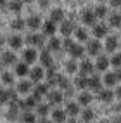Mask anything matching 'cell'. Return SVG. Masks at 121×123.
Returning <instances> with one entry per match:
<instances>
[{
  "label": "cell",
  "instance_id": "cell-35",
  "mask_svg": "<svg viewBox=\"0 0 121 123\" xmlns=\"http://www.w3.org/2000/svg\"><path fill=\"white\" fill-rule=\"evenodd\" d=\"M75 33H76V38L80 40V42H86V40H88V33H86V30H83V28H78Z\"/></svg>",
  "mask_w": 121,
  "mask_h": 123
},
{
  "label": "cell",
  "instance_id": "cell-3",
  "mask_svg": "<svg viewBox=\"0 0 121 123\" xmlns=\"http://www.w3.org/2000/svg\"><path fill=\"white\" fill-rule=\"evenodd\" d=\"M95 19H97V16H95V11L92 9H85L83 14H81V21L85 24H95Z\"/></svg>",
  "mask_w": 121,
  "mask_h": 123
},
{
  "label": "cell",
  "instance_id": "cell-39",
  "mask_svg": "<svg viewBox=\"0 0 121 123\" xmlns=\"http://www.w3.org/2000/svg\"><path fill=\"white\" fill-rule=\"evenodd\" d=\"M81 118H83V121H86V123H88V121H92V120L95 118V113H93L92 109H85V111H83V114H81Z\"/></svg>",
  "mask_w": 121,
  "mask_h": 123
},
{
  "label": "cell",
  "instance_id": "cell-41",
  "mask_svg": "<svg viewBox=\"0 0 121 123\" xmlns=\"http://www.w3.org/2000/svg\"><path fill=\"white\" fill-rule=\"evenodd\" d=\"M111 64H112L114 68H121V52L112 55V59H111Z\"/></svg>",
  "mask_w": 121,
  "mask_h": 123
},
{
  "label": "cell",
  "instance_id": "cell-5",
  "mask_svg": "<svg viewBox=\"0 0 121 123\" xmlns=\"http://www.w3.org/2000/svg\"><path fill=\"white\" fill-rule=\"evenodd\" d=\"M118 47H119V40L116 37H112V35L111 37L107 35V38H106V50L107 52H114Z\"/></svg>",
  "mask_w": 121,
  "mask_h": 123
},
{
  "label": "cell",
  "instance_id": "cell-16",
  "mask_svg": "<svg viewBox=\"0 0 121 123\" xmlns=\"http://www.w3.org/2000/svg\"><path fill=\"white\" fill-rule=\"evenodd\" d=\"M80 71H81L83 75H92V73H93V62L92 61H81V64H80Z\"/></svg>",
  "mask_w": 121,
  "mask_h": 123
},
{
  "label": "cell",
  "instance_id": "cell-24",
  "mask_svg": "<svg viewBox=\"0 0 121 123\" xmlns=\"http://www.w3.org/2000/svg\"><path fill=\"white\" fill-rule=\"evenodd\" d=\"M75 85H76L80 90L86 88V87H88V78H86V76L83 75V73H81L80 76H76V80H75Z\"/></svg>",
  "mask_w": 121,
  "mask_h": 123
},
{
  "label": "cell",
  "instance_id": "cell-6",
  "mask_svg": "<svg viewBox=\"0 0 121 123\" xmlns=\"http://www.w3.org/2000/svg\"><path fill=\"white\" fill-rule=\"evenodd\" d=\"M100 49H102V45H100L99 40H90V42H88L86 50H88V54H90V55H97V54H100Z\"/></svg>",
  "mask_w": 121,
  "mask_h": 123
},
{
  "label": "cell",
  "instance_id": "cell-11",
  "mask_svg": "<svg viewBox=\"0 0 121 123\" xmlns=\"http://www.w3.org/2000/svg\"><path fill=\"white\" fill-rule=\"evenodd\" d=\"M36 52L33 50V49H26V50L23 52V59H24V62H28V64H31V62H35L36 61Z\"/></svg>",
  "mask_w": 121,
  "mask_h": 123
},
{
  "label": "cell",
  "instance_id": "cell-14",
  "mask_svg": "<svg viewBox=\"0 0 121 123\" xmlns=\"http://www.w3.org/2000/svg\"><path fill=\"white\" fill-rule=\"evenodd\" d=\"M47 97H48V102H50V104H59L62 101V94L59 92V90H52V92H48Z\"/></svg>",
  "mask_w": 121,
  "mask_h": 123
},
{
  "label": "cell",
  "instance_id": "cell-29",
  "mask_svg": "<svg viewBox=\"0 0 121 123\" xmlns=\"http://www.w3.org/2000/svg\"><path fill=\"white\" fill-rule=\"evenodd\" d=\"M92 102V95L90 94H86V92H81L78 95V104H81V106H88Z\"/></svg>",
  "mask_w": 121,
  "mask_h": 123
},
{
  "label": "cell",
  "instance_id": "cell-40",
  "mask_svg": "<svg viewBox=\"0 0 121 123\" xmlns=\"http://www.w3.org/2000/svg\"><path fill=\"white\" fill-rule=\"evenodd\" d=\"M21 123H35V116H33L31 113L26 111V113L21 116Z\"/></svg>",
  "mask_w": 121,
  "mask_h": 123
},
{
  "label": "cell",
  "instance_id": "cell-12",
  "mask_svg": "<svg viewBox=\"0 0 121 123\" xmlns=\"http://www.w3.org/2000/svg\"><path fill=\"white\" fill-rule=\"evenodd\" d=\"M109 64H111V61L107 59L106 55H100L99 59H97V64H95V68L99 69V71H106L107 68H109Z\"/></svg>",
  "mask_w": 121,
  "mask_h": 123
},
{
  "label": "cell",
  "instance_id": "cell-9",
  "mask_svg": "<svg viewBox=\"0 0 121 123\" xmlns=\"http://www.w3.org/2000/svg\"><path fill=\"white\" fill-rule=\"evenodd\" d=\"M47 88H48L47 85H42V83H38V85L35 87V90H33V97H35L36 101H40L43 95H47V94H48V92H47Z\"/></svg>",
  "mask_w": 121,
  "mask_h": 123
},
{
  "label": "cell",
  "instance_id": "cell-56",
  "mask_svg": "<svg viewBox=\"0 0 121 123\" xmlns=\"http://www.w3.org/2000/svg\"><path fill=\"white\" fill-rule=\"evenodd\" d=\"M23 2H26V4H29V2H33V0H23Z\"/></svg>",
  "mask_w": 121,
  "mask_h": 123
},
{
  "label": "cell",
  "instance_id": "cell-15",
  "mask_svg": "<svg viewBox=\"0 0 121 123\" xmlns=\"http://www.w3.org/2000/svg\"><path fill=\"white\" fill-rule=\"evenodd\" d=\"M19 104H21V109H24V111H29V109H33L35 106H36V99H35V97H28V99L21 101Z\"/></svg>",
  "mask_w": 121,
  "mask_h": 123
},
{
  "label": "cell",
  "instance_id": "cell-45",
  "mask_svg": "<svg viewBox=\"0 0 121 123\" xmlns=\"http://www.w3.org/2000/svg\"><path fill=\"white\" fill-rule=\"evenodd\" d=\"M73 45H75V43H73V40H71L69 37L64 38V42H62V47H64V49H68V50H69V49H71Z\"/></svg>",
  "mask_w": 121,
  "mask_h": 123
},
{
  "label": "cell",
  "instance_id": "cell-37",
  "mask_svg": "<svg viewBox=\"0 0 121 123\" xmlns=\"http://www.w3.org/2000/svg\"><path fill=\"white\" fill-rule=\"evenodd\" d=\"M36 113H38V116H47V114H48V106L47 104H38L36 106Z\"/></svg>",
  "mask_w": 121,
  "mask_h": 123
},
{
  "label": "cell",
  "instance_id": "cell-22",
  "mask_svg": "<svg viewBox=\"0 0 121 123\" xmlns=\"http://www.w3.org/2000/svg\"><path fill=\"white\" fill-rule=\"evenodd\" d=\"M40 62L43 64V66H47V68H50L52 66V57H50V54H48V50H43L42 54H40Z\"/></svg>",
  "mask_w": 121,
  "mask_h": 123
},
{
  "label": "cell",
  "instance_id": "cell-58",
  "mask_svg": "<svg viewBox=\"0 0 121 123\" xmlns=\"http://www.w3.org/2000/svg\"><path fill=\"white\" fill-rule=\"evenodd\" d=\"M0 26H2V24H0Z\"/></svg>",
  "mask_w": 121,
  "mask_h": 123
},
{
  "label": "cell",
  "instance_id": "cell-47",
  "mask_svg": "<svg viewBox=\"0 0 121 123\" xmlns=\"http://www.w3.org/2000/svg\"><path fill=\"white\" fill-rule=\"evenodd\" d=\"M40 7H42V9L48 7V0H40Z\"/></svg>",
  "mask_w": 121,
  "mask_h": 123
},
{
  "label": "cell",
  "instance_id": "cell-25",
  "mask_svg": "<svg viewBox=\"0 0 121 123\" xmlns=\"http://www.w3.org/2000/svg\"><path fill=\"white\" fill-rule=\"evenodd\" d=\"M16 61H17V57H16L14 52H5V54L2 55V64H5V66H9V64H12V62H16Z\"/></svg>",
  "mask_w": 121,
  "mask_h": 123
},
{
  "label": "cell",
  "instance_id": "cell-46",
  "mask_svg": "<svg viewBox=\"0 0 121 123\" xmlns=\"http://www.w3.org/2000/svg\"><path fill=\"white\" fill-rule=\"evenodd\" d=\"M109 5L114 9H121V0H109Z\"/></svg>",
  "mask_w": 121,
  "mask_h": 123
},
{
  "label": "cell",
  "instance_id": "cell-17",
  "mask_svg": "<svg viewBox=\"0 0 121 123\" xmlns=\"http://www.w3.org/2000/svg\"><path fill=\"white\" fill-rule=\"evenodd\" d=\"M114 95H116V92H112V90H109V88H107V90H104V88H102L100 92H99V97H100V101H102V102H111Z\"/></svg>",
  "mask_w": 121,
  "mask_h": 123
},
{
  "label": "cell",
  "instance_id": "cell-18",
  "mask_svg": "<svg viewBox=\"0 0 121 123\" xmlns=\"http://www.w3.org/2000/svg\"><path fill=\"white\" fill-rule=\"evenodd\" d=\"M118 76H116V73H106L104 75V83H106L107 87H114L118 83Z\"/></svg>",
  "mask_w": 121,
  "mask_h": 123
},
{
  "label": "cell",
  "instance_id": "cell-13",
  "mask_svg": "<svg viewBox=\"0 0 121 123\" xmlns=\"http://www.w3.org/2000/svg\"><path fill=\"white\" fill-rule=\"evenodd\" d=\"M73 30H75V24L73 21H62V26H61V33L64 37H69L73 33Z\"/></svg>",
  "mask_w": 121,
  "mask_h": 123
},
{
  "label": "cell",
  "instance_id": "cell-44",
  "mask_svg": "<svg viewBox=\"0 0 121 123\" xmlns=\"http://www.w3.org/2000/svg\"><path fill=\"white\" fill-rule=\"evenodd\" d=\"M7 101H11V99H9V92L0 88V104H5Z\"/></svg>",
  "mask_w": 121,
  "mask_h": 123
},
{
  "label": "cell",
  "instance_id": "cell-31",
  "mask_svg": "<svg viewBox=\"0 0 121 123\" xmlns=\"http://www.w3.org/2000/svg\"><path fill=\"white\" fill-rule=\"evenodd\" d=\"M9 9L12 12H21V9H23V0H11V2H9Z\"/></svg>",
  "mask_w": 121,
  "mask_h": 123
},
{
  "label": "cell",
  "instance_id": "cell-51",
  "mask_svg": "<svg viewBox=\"0 0 121 123\" xmlns=\"http://www.w3.org/2000/svg\"><path fill=\"white\" fill-rule=\"evenodd\" d=\"M114 123H121V116H119V114H118V116L114 118Z\"/></svg>",
  "mask_w": 121,
  "mask_h": 123
},
{
  "label": "cell",
  "instance_id": "cell-38",
  "mask_svg": "<svg viewBox=\"0 0 121 123\" xmlns=\"http://www.w3.org/2000/svg\"><path fill=\"white\" fill-rule=\"evenodd\" d=\"M59 87L64 90V92H66V90L71 88V83H69V80H68L66 76H61V78H59Z\"/></svg>",
  "mask_w": 121,
  "mask_h": 123
},
{
  "label": "cell",
  "instance_id": "cell-53",
  "mask_svg": "<svg viewBox=\"0 0 121 123\" xmlns=\"http://www.w3.org/2000/svg\"><path fill=\"white\" fill-rule=\"evenodd\" d=\"M114 111H121V104H118V106H114Z\"/></svg>",
  "mask_w": 121,
  "mask_h": 123
},
{
  "label": "cell",
  "instance_id": "cell-28",
  "mask_svg": "<svg viewBox=\"0 0 121 123\" xmlns=\"http://www.w3.org/2000/svg\"><path fill=\"white\" fill-rule=\"evenodd\" d=\"M9 45H11L12 49H21V47H23V38L17 37V35H12V37L9 38Z\"/></svg>",
  "mask_w": 121,
  "mask_h": 123
},
{
  "label": "cell",
  "instance_id": "cell-23",
  "mask_svg": "<svg viewBox=\"0 0 121 123\" xmlns=\"http://www.w3.org/2000/svg\"><path fill=\"white\" fill-rule=\"evenodd\" d=\"M16 73H17V76H26V75H29L28 62H19L17 66H16Z\"/></svg>",
  "mask_w": 121,
  "mask_h": 123
},
{
  "label": "cell",
  "instance_id": "cell-55",
  "mask_svg": "<svg viewBox=\"0 0 121 123\" xmlns=\"http://www.w3.org/2000/svg\"><path fill=\"white\" fill-rule=\"evenodd\" d=\"M42 123H52V121H48V120H42Z\"/></svg>",
  "mask_w": 121,
  "mask_h": 123
},
{
  "label": "cell",
  "instance_id": "cell-8",
  "mask_svg": "<svg viewBox=\"0 0 121 123\" xmlns=\"http://www.w3.org/2000/svg\"><path fill=\"white\" fill-rule=\"evenodd\" d=\"M43 75H45V73H43V69L40 66H36V68H33L29 71V78H31V81H35V83H38V81L43 78Z\"/></svg>",
  "mask_w": 121,
  "mask_h": 123
},
{
  "label": "cell",
  "instance_id": "cell-2",
  "mask_svg": "<svg viewBox=\"0 0 121 123\" xmlns=\"http://www.w3.org/2000/svg\"><path fill=\"white\" fill-rule=\"evenodd\" d=\"M93 35H95V38H102V37H107V33H109V28L106 26L104 23H99V24H93Z\"/></svg>",
  "mask_w": 121,
  "mask_h": 123
},
{
  "label": "cell",
  "instance_id": "cell-42",
  "mask_svg": "<svg viewBox=\"0 0 121 123\" xmlns=\"http://www.w3.org/2000/svg\"><path fill=\"white\" fill-rule=\"evenodd\" d=\"M76 69H78V66H76L75 59H71V61H68V62H66V71H68V73H75Z\"/></svg>",
  "mask_w": 121,
  "mask_h": 123
},
{
  "label": "cell",
  "instance_id": "cell-50",
  "mask_svg": "<svg viewBox=\"0 0 121 123\" xmlns=\"http://www.w3.org/2000/svg\"><path fill=\"white\" fill-rule=\"evenodd\" d=\"M68 123H78V121H76V120H75V116H71V118H69V120H68Z\"/></svg>",
  "mask_w": 121,
  "mask_h": 123
},
{
  "label": "cell",
  "instance_id": "cell-20",
  "mask_svg": "<svg viewBox=\"0 0 121 123\" xmlns=\"http://www.w3.org/2000/svg\"><path fill=\"white\" fill-rule=\"evenodd\" d=\"M50 19H52L54 23H62V21H64V11H62V9H54V11L50 12Z\"/></svg>",
  "mask_w": 121,
  "mask_h": 123
},
{
  "label": "cell",
  "instance_id": "cell-34",
  "mask_svg": "<svg viewBox=\"0 0 121 123\" xmlns=\"http://www.w3.org/2000/svg\"><path fill=\"white\" fill-rule=\"evenodd\" d=\"M31 90V83L29 81H21V83L17 85V92L19 94H28Z\"/></svg>",
  "mask_w": 121,
  "mask_h": 123
},
{
  "label": "cell",
  "instance_id": "cell-36",
  "mask_svg": "<svg viewBox=\"0 0 121 123\" xmlns=\"http://www.w3.org/2000/svg\"><path fill=\"white\" fill-rule=\"evenodd\" d=\"M26 23H28V26H29L31 30H36V28H40V18H36V16H31V18H29Z\"/></svg>",
  "mask_w": 121,
  "mask_h": 123
},
{
  "label": "cell",
  "instance_id": "cell-33",
  "mask_svg": "<svg viewBox=\"0 0 121 123\" xmlns=\"http://www.w3.org/2000/svg\"><path fill=\"white\" fill-rule=\"evenodd\" d=\"M95 16H97L99 19L106 18V16H107V7H106V5H97V7H95Z\"/></svg>",
  "mask_w": 121,
  "mask_h": 123
},
{
  "label": "cell",
  "instance_id": "cell-48",
  "mask_svg": "<svg viewBox=\"0 0 121 123\" xmlns=\"http://www.w3.org/2000/svg\"><path fill=\"white\" fill-rule=\"evenodd\" d=\"M116 76H118V80L121 81V68H116Z\"/></svg>",
  "mask_w": 121,
  "mask_h": 123
},
{
  "label": "cell",
  "instance_id": "cell-54",
  "mask_svg": "<svg viewBox=\"0 0 121 123\" xmlns=\"http://www.w3.org/2000/svg\"><path fill=\"white\" fill-rule=\"evenodd\" d=\"M4 42H5V38H4L2 35H0V45H4Z\"/></svg>",
  "mask_w": 121,
  "mask_h": 123
},
{
  "label": "cell",
  "instance_id": "cell-7",
  "mask_svg": "<svg viewBox=\"0 0 121 123\" xmlns=\"http://www.w3.org/2000/svg\"><path fill=\"white\" fill-rule=\"evenodd\" d=\"M88 88L95 90V92H100L102 90V80L99 76H90L88 78Z\"/></svg>",
  "mask_w": 121,
  "mask_h": 123
},
{
  "label": "cell",
  "instance_id": "cell-52",
  "mask_svg": "<svg viewBox=\"0 0 121 123\" xmlns=\"http://www.w3.org/2000/svg\"><path fill=\"white\" fill-rule=\"evenodd\" d=\"M5 4H7V0H0V7H5Z\"/></svg>",
  "mask_w": 121,
  "mask_h": 123
},
{
  "label": "cell",
  "instance_id": "cell-49",
  "mask_svg": "<svg viewBox=\"0 0 121 123\" xmlns=\"http://www.w3.org/2000/svg\"><path fill=\"white\" fill-rule=\"evenodd\" d=\"M116 97H119V99H121V85L116 88Z\"/></svg>",
  "mask_w": 121,
  "mask_h": 123
},
{
  "label": "cell",
  "instance_id": "cell-27",
  "mask_svg": "<svg viewBox=\"0 0 121 123\" xmlns=\"http://www.w3.org/2000/svg\"><path fill=\"white\" fill-rule=\"evenodd\" d=\"M109 26L121 28V14H111L109 16Z\"/></svg>",
  "mask_w": 121,
  "mask_h": 123
},
{
  "label": "cell",
  "instance_id": "cell-10",
  "mask_svg": "<svg viewBox=\"0 0 121 123\" xmlns=\"http://www.w3.org/2000/svg\"><path fill=\"white\" fill-rule=\"evenodd\" d=\"M66 116H68V113L62 111V109H54V111H52L54 123H64V121H66Z\"/></svg>",
  "mask_w": 121,
  "mask_h": 123
},
{
  "label": "cell",
  "instance_id": "cell-19",
  "mask_svg": "<svg viewBox=\"0 0 121 123\" xmlns=\"http://www.w3.org/2000/svg\"><path fill=\"white\" fill-rule=\"evenodd\" d=\"M66 113L69 114V116H78V113H80V106L76 102H68L66 104Z\"/></svg>",
  "mask_w": 121,
  "mask_h": 123
},
{
  "label": "cell",
  "instance_id": "cell-30",
  "mask_svg": "<svg viewBox=\"0 0 121 123\" xmlns=\"http://www.w3.org/2000/svg\"><path fill=\"white\" fill-rule=\"evenodd\" d=\"M61 47H62V42L59 38H50V42H48V50L55 52V50H61Z\"/></svg>",
  "mask_w": 121,
  "mask_h": 123
},
{
  "label": "cell",
  "instance_id": "cell-26",
  "mask_svg": "<svg viewBox=\"0 0 121 123\" xmlns=\"http://www.w3.org/2000/svg\"><path fill=\"white\" fill-rule=\"evenodd\" d=\"M43 33H45V35H54V33H55V23H54L52 19L43 23Z\"/></svg>",
  "mask_w": 121,
  "mask_h": 123
},
{
  "label": "cell",
  "instance_id": "cell-1",
  "mask_svg": "<svg viewBox=\"0 0 121 123\" xmlns=\"http://www.w3.org/2000/svg\"><path fill=\"white\" fill-rule=\"evenodd\" d=\"M59 78H61V75H57L55 66H50V68H48V71H47V81H48V85H50V87L59 85Z\"/></svg>",
  "mask_w": 121,
  "mask_h": 123
},
{
  "label": "cell",
  "instance_id": "cell-21",
  "mask_svg": "<svg viewBox=\"0 0 121 123\" xmlns=\"http://www.w3.org/2000/svg\"><path fill=\"white\" fill-rule=\"evenodd\" d=\"M83 52H85V49H83L81 45H78V43H75V45L69 49V54L73 55V59H76V57H81Z\"/></svg>",
  "mask_w": 121,
  "mask_h": 123
},
{
  "label": "cell",
  "instance_id": "cell-4",
  "mask_svg": "<svg viewBox=\"0 0 121 123\" xmlns=\"http://www.w3.org/2000/svg\"><path fill=\"white\" fill-rule=\"evenodd\" d=\"M26 42L31 43V45H36V47H42L45 43V35H35V33H31L28 38H26Z\"/></svg>",
  "mask_w": 121,
  "mask_h": 123
},
{
  "label": "cell",
  "instance_id": "cell-32",
  "mask_svg": "<svg viewBox=\"0 0 121 123\" xmlns=\"http://www.w3.org/2000/svg\"><path fill=\"white\" fill-rule=\"evenodd\" d=\"M26 21L24 19H21V18H17V19H14L12 23H11V26H12V30H16V31H19V30H23L24 26H26Z\"/></svg>",
  "mask_w": 121,
  "mask_h": 123
},
{
  "label": "cell",
  "instance_id": "cell-57",
  "mask_svg": "<svg viewBox=\"0 0 121 123\" xmlns=\"http://www.w3.org/2000/svg\"><path fill=\"white\" fill-rule=\"evenodd\" d=\"M119 49H121V40H119Z\"/></svg>",
  "mask_w": 121,
  "mask_h": 123
},
{
  "label": "cell",
  "instance_id": "cell-43",
  "mask_svg": "<svg viewBox=\"0 0 121 123\" xmlns=\"http://www.w3.org/2000/svg\"><path fill=\"white\" fill-rule=\"evenodd\" d=\"M2 81L7 85H12V81H14V76H12V73H4L2 75Z\"/></svg>",
  "mask_w": 121,
  "mask_h": 123
}]
</instances>
